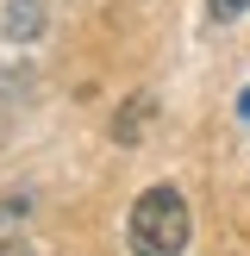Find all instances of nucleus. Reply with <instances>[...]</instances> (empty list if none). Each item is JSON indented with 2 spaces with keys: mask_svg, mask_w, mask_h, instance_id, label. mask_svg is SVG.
I'll use <instances>...</instances> for the list:
<instances>
[{
  "mask_svg": "<svg viewBox=\"0 0 250 256\" xmlns=\"http://www.w3.org/2000/svg\"><path fill=\"white\" fill-rule=\"evenodd\" d=\"M0 256H32V250H25V238H0Z\"/></svg>",
  "mask_w": 250,
  "mask_h": 256,
  "instance_id": "obj_5",
  "label": "nucleus"
},
{
  "mask_svg": "<svg viewBox=\"0 0 250 256\" xmlns=\"http://www.w3.org/2000/svg\"><path fill=\"white\" fill-rule=\"evenodd\" d=\"M244 6H250V0H212L206 12H212V25H232V19H238V12H244Z\"/></svg>",
  "mask_w": 250,
  "mask_h": 256,
  "instance_id": "obj_4",
  "label": "nucleus"
},
{
  "mask_svg": "<svg viewBox=\"0 0 250 256\" xmlns=\"http://www.w3.org/2000/svg\"><path fill=\"white\" fill-rule=\"evenodd\" d=\"M38 25H44V12H38V0H6V38L12 44H32Z\"/></svg>",
  "mask_w": 250,
  "mask_h": 256,
  "instance_id": "obj_2",
  "label": "nucleus"
},
{
  "mask_svg": "<svg viewBox=\"0 0 250 256\" xmlns=\"http://www.w3.org/2000/svg\"><path fill=\"white\" fill-rule=\"evenodd\" d=\"M188 232H194V212L175 188H150L138 194L132 219H125V244L132 256H182L188 250Z\"/></svg>",
  "mask_w": 250,
  "mask_h": 256,
  "instance_id": "obj_1",
  "label": "nucleus"
},
{
  "mask_svg": "<svg viewBox=\"0 0 250 256\" xmlns=\"http://www.w3.org/2000/svg\"><path fill=\"white\" fill-rule=\"evenodd\" d=\"M144 119H150V100H132V106L112 119V138H119V144H138V138H144Z\"/></svg>",
  "mask_w": 250,
  "mask_h": 256,
  "instance_id": "obj_3",
  "label": "nucleus"
}]
</instances>
